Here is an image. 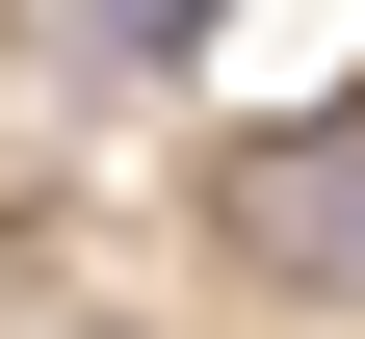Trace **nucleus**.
I'll use <instances>...</instances> for the list:
<instances>
[{"instance_id": "obj_1", "label": "nucleus", "mask_w": 365, "mask_h": 339, "mask_svg": "<svg viewBox=\"0 0 365 339\" xmlns=\"http://www.w3.org/2000/svg\"><path fill=\"white\" fill-rule=\"evenodd\" d=\"M209 209H235V261L287 287V313H365V105H313V131H261V157L209 183Z\"/></svg>"}, {"instance_id": "obj_2", "label": "nucleus", "mask_w": 365, "mask_h": 339, "mask_svg": "<svg viewBox=\"0 0 365 339\" xmlns=\"http://www.w3.org/2000/svg\"><path fill=\"white\" fill-rule=\"evenodd\" d=\"M209 26H235V0H78V79H182Z\"/></svg>"}]
</instances>
